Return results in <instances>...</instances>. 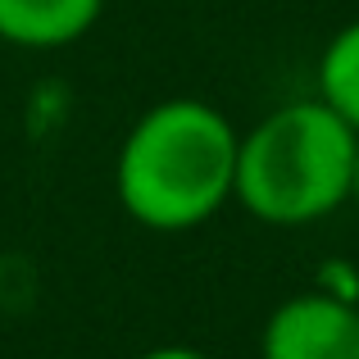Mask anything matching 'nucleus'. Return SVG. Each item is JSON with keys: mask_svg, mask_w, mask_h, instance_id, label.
Listing matches in <instances>:
<instances>
[{"mask_svg": "<svg viewBox=\"0 0 359 359\" xmlns=\"http://www.w3.org/2000/svg\"><path fill=\"white\" fill-rule=\"evenodd\" d=\"M314 78H318V100L359 132V18L327 36Z\"/></svg>", "mask_w": 359, "mask_h": 359, "instance_id": "5", "label": "nucleus"}, {"mask_svg": "<svg viewBox=\"0 0 359 359\" xmlns=\"http://www.w3.org/2000/svg\"><path fill=\"white\" fill-rule=\"evenodd\" d=\"M241 132L219 105L173 96L128 128L114 159V196L137 228L191 232L232 201Z\"/></svg>", "mask_w": 359, "mask_h": 359, "instance_id": "1", "label": "nucleus"}, {"mask_svg": "<svg viewBox=\"0 0 359 359\" xmlns=\"http://www.w3.org/2000/svg\"><path fill=\"white\" fill-rule=\"evenodd\" d=\"M105 14V0H0V41L18 50H64Z\"/></svg>", "mask_w": 359, "mask_h": 359, "instance_id": "4", "label": "nucleus"}, {"mask_svg": "<svg viewBox=\"0 0 359 359\" xmlns=\"http://www.w3.org/2000/svg\"><path fill=\"white\" fill-rule=\"evenodd\" d=\"M259 359H359V305L323 291L282 300L264 318Z\"/></svg>", "mask_w": 359, "mask_h": 359, "instance_id": "3", "label": "nucleus"}, {"mask_svg": "<svg viewBox=\"0 0 359 359\" xmlns=\"http://www.w3.org/2000/svg\"><path fill=\"white\" fill-rule=\"evenodd\" d=\"M137 359H210V355L196 346H155V351H141Z\"/></svg>", "mask_w": 359, "mask_h": 359, "instance_id": "6", "label": "nucleus"}, {"mask_svg": "<svg viewBox=\"0 0 359 359\" xmlns=\"http://www.w3.org/2000/svg\"><path fill=\"white\" fill-rule=\"evenodd\" d=\"M359 132L323 100H291L241 132L232 201L269 228H309L337 214L355 187Z\"/></svg>", "mask_w": 359, "mask_h": 359, "instance_id": "2", "label": "nucleus"}, {"mask_svg": "<svg viewBox=\"0 0 359 359\" xmlns=\"http://www.w3.org/2000/svg\"><path fill=\"white\" fill-rule=\"evenodd\" d=\"M351 201L359 205V146H355V187H351Z\"/></svg>", "mask_w": 359, "mask_h": 359, "instance_id": "7", "label": "nucleus"}]
</instances>
